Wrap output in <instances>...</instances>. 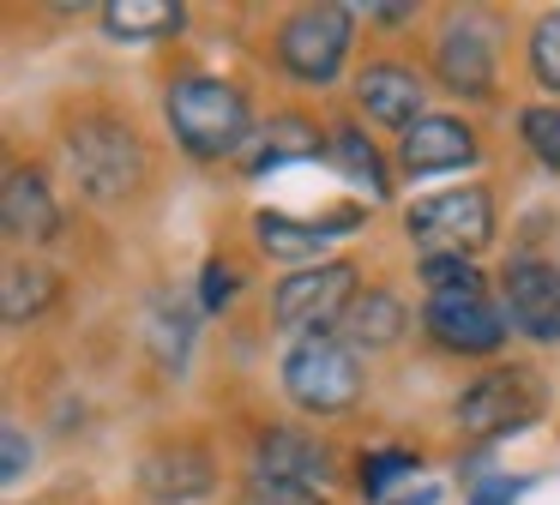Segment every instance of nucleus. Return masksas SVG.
<instances>
[{"label": "nucleus", "instance_id": "nucleus-30", "mask_svg": "<svg viewBox=\"0 0 560 505\" xmlns=\"http://www.w3.org/2000/svg\"><path fill=\"white\" fill-rule=\"evenodd\" d=\"M0 457H7V463H0L7 488H13V481H25V469H31V439H25L19 427H7V439H0Z\"/></svg>", "mask_w": 560, "mask_h": 505}, {"label": "nucleus", "instance_id": "nucleus-21", "mask_svg": "<svg viewBox=\"0 0 560 505\" xmlns=\"http://www.w3.org/2000/svg\"><path fill=\"white\" fill-rule=\"evenodd\" d=\"M331 156H338L343 180L350 187H362L368 199H392V175H386V156H380V144L368 139V127H355V120H331Z\"/></svg>", "mask_w": 560, "mask_h": 505}, {"label": "nucleus", "instance_id": "nucleus-9", "mask_svg": "<svg viewBox=\"0 0 560 505\" xmlns=\"http://www.w3.org/2000/svg\"><path fill=\"white\" fill-rule=\"evenodd\" d=\"M500 307L512 331L530 343H560V265L548 259H512L500 277Z\"/></svg>", "mask_w": 560, "mask_h": 505}, {"label": "nucleus", "instance_id": "nucleus-28", "mask_svg": "<svg viewBox=\"0 0 560 505\" xmlns=\"http://www.w3.org/2000/svg\"><path fill=\"white\" fill-rule=\"evenodd\" d=\"M524 488H530V481H518V475H476L470 481V505H518Z\"/></svg>", "mask_w": 560, "mask_h": 505}, {"label": "nucleus", "instance_id": "nucleus-8", "mask_svg": "<svg viewBox=\"0 0 560 505\" xmlns=\"http://www.w3.org/2000/svg\"><path fill=\"white\" fill-rule=\"evenodd\" d=\"M422 325L440 349L452 355H494L506 343L512 319L506 307L488 301V289H452V295H428L422 301Z\"/></svg>", "mask_w": 560, "mask_h": 505}, {"label": "nucleus", "instance_id": "nucleus-13", "mask_svg": "<svg viewBox=\"0 0 560 505\" xmlns=\"http://www.w3.org/2000/svg\"><path fill=\"white\" fill-rule=\"evenodd\" d=\"M355 103L368 108L374 127H392L404 139L422 120V72L404 67V60H368L355 72Z\"/></svg>", "mask_w": 560, "mask_h": 505}, {"label": "nucleus", "instance_id": "nucleus-17", "mask_svg": "<svg viewBox=\"0 0 560 505\" xmlns=\"http://www.w3.org/2000/svg\"><path fill=\"white\" fill-rule=\"evenodd\" d=\"M362 223V211H338V216H326V223H295V216H278V211H259L254 216V240L271 252V259H283V265H326V247H331V235H350V228Z\"/></svg>", "mask_w": 560, "mask_h": 505}, {"label": "nucleus", "instance_id": "nucleus-12", "mask_svg": "<svg viewBox=\"0 0 560 505\" xmlns=\"http://www.w3.org/2000/svg\"><path fill=\"white\" fill-rule=\"evenodd\" d=\"M139 488H145L151 505H194L218 488V469H211V451L194 439L158 445V451L139 463Z\"/></svg>", "mask_w": 560, "mask_h": 505}, {"label": "nucleus", "instance_id": "nucleus-10", "mask_svg": "<svg viewBox=\"0 0 560 505\" xmlns=\"http://www.w3.org/2000/svg\"><path fill=\"white\" fill-rule=\"evenodd\" d=\"M434 79L446 84L452 96H470V103L494 91V31H488L476 12L446 19V31H440V43H434Z\"/></svg>", "mask_w": 560, "mask_h": 505}, {"label": "nucleus", "instance_id": "nucleus-15", "mask_svg": "<svg viewBox=\"0 0 560 505\" xmlns=\"http://www.w3.org/2000/svg\"><path fill=\"white\" fill-rule=\"evenodd\" d=\"M326 151H331V120L319 127L314 115H295V108L290 115H271L254 139V156H247V180H266L290 163H319Z\"/></svg>", "mask_w": 560, "mask_h": 505}, {"label": "nucleus", "instance_id": "nucleus-26", "mask_svg": "<svg viewBox=\"0 0 560 505\" xmlns=\"http://www.w3.org/2000/svg\"><path fill=\"white\" fill-rule=\"evenodd\" d=\"M422 289L428 295H452V289H488L464 252H422Z\"/></svg>", "mask_w": 560, "mask_h": 505}, {"label": "nucleus", "instance_id": "nucleus-20", "mask_svg": "<svg viewBox=\"0 0 560 505\" xmlns=\"http://www.w3.org/2000/svg\"><path fill=\"white\" fill-rule=\"evenodd\" d=\"M97 19H103V31H109L115 43H158V36H182L187 31L182 0H109Z\"/></svg>", "mask_w": 560, "mask_h": 505}, {"label": "nucleus", "instance_id": "nucleus-22", "mask_svg": "<svg viewBox=\"0 0 560 505\" xmlns=\"http://www.w3.org/2000/svg\"><path fill=\"white\" fill-rule=\"evenodd\" d=\"M194 331H199L194 307H182V301H158V307H151V349H158V361H163L170 373H182V367H187Z\"/></svg>", "mask_w": 560, "mask_h": 505}, {"label": "nucleus", "instance_id": "nucleus-1", "mask_svg": "<svg viewBox=\"0 0 560 505\" xmlns=\"http://www.w3.org/2000/svg\"><path fill=\"white\" fill-rule=\"evenodd\" d=\"M163 115H170V132L194 163H223L235 156L247 139H259L254 108L235 91L230 79H211V72H182V79L163 91Z\"/></svg>", "mask_w": 560, "mask_h": 505}, {"label": "nucleus", "instance_id": "nucleus-2", "mask_svg": "<svg viewBox=\"0 0 560 505\" xmlns=\"http://www.w3.org/2000/svg\"><path fill=\"white\" fill-rule=\"evenodd\" d=\"M67 156H73V168H79V187L103 204L133 199L151 175L145 139H139L121 115H103V108H91V115H79L73 127H67Z\"/></svg>", "mask_w": 560, "mask_h": 505}, {"label": "nucleus", "instance_id": "nucleus-24", "mask_svg": "<svg viewBox=\"0 0 560 505\" xmlns=\"http://www.w3.org/2000/svg\"><path fill=\"white\" fill-rule=\"evenodd\" d=\"M518 139L548 175H560V103H530L518 108Z\"/></svg>", "mask_w": 560, "mask_h": 505}, {"label": "nucleus", "instance_id": "nucleus-23", "mask_svg": "<svg viewBox=\"0 0 560 505\" xmlns=\"http://www.w3.org/2000/svg\"><path fill=\"white\" fill-rule=\"evenodd\" d=\"M416 463H422V457L404 451V445H380V451H362V457H355V488H362L368 500L386 505L392 481H410V475H416Z\"/></svg>", "mask_w": 560, "mask_h": 505}, {"label": "nucleus", "instance_id": "nucleus-25", "mask_svg": "<svg viewBox=\"0 0 560 505\" xmlns=\"http://www.w3.org/2000/svg\"><path fill=\"white\" fill-rule=\"evenodd\" d=\"M524 60H530V79L542 84L548 96H560V12H542V19H536Z\"/></svg>", "mask_w": 560, "mask_h": 505}, {"label": "nucleus", "instance_id": "nucleus-19", "mask_svg": "<svg viewBox=\"0 0 560 505\" xmlns=\"http://www.w3.org/2000/svg\"><path fill=\"white\" fill-rule=\"evenodd\" d=\"M61 301V277L37 259H13L0 271V319L7 325H37Z\"/></svg>", "mask_w": 560, "mask_h": 505}, {"label": "nucleus", "instance_id": "nucleus-4", "mask_svg": "<svg viewBox=\"0 0 560 505\" xmlns=\"http://www.w3.org/2000/svg\"><path fill=\"white\" fill-rule=\"evenodd\" d=\"M355 295H362V277L350 259H326V265H302V271H283L271 289V325L295 337H331L343 331Z\"/></svg>", "mask_w": 560, "mask_h": 505}, {"label": "nucleus", "instance_id": "nucleus-6", "mask_svg": "<svg viewBox=\"0 0 560 505\" xmlns=\"http://www.w3.org/2000/svg\"><path fill=\"white\" fill-rule=\"evenodd\" d=\"M350 36H355V12L350 7H302L278 24V67L295 84H338L343 60H350Z\"/></svg>", "mask_w": 560, "mask_h": 505}, {"label": "nucleus", "instance_id": "nucleus-16", "mask_svg": "<svg viewBox=\"0 0 560 505\" xmlns=\"http://www.w3.org/2000/svg\"><path fill=\"white\" fill-rule=\"evenodd\" d=\"M476 163V132L458 115H422L398 139V168L404 175H446V168Z\"/></svg>", "mask_w": 560, "mask_h": 505}, {"label": "nucleus", "instance_id": "nucleus-14", "mask_svg": "<svg viewBox=\"0 0 560 505\" xmlns=\"http://www.w3.org/2000/svg\"><path fill=\"white\" fill-rule=\"evenodd\" d=\"M0 223H7L13 240H31V247L61 235V204H55L43 168H31V163L7 168V180H0Z\"/></svg>", "mask_w": 560, "mask_h": 505}, {"label": "nucleus", "instance_id": "nucleus-5", "mask_svg": "<svg viewBox=\"0 0 560 505\" xmlns=\"http://www.w3.org/2000/svg\"><path fill=\"white\" fill-rule=\"evenodd\" d=\"M542 415V385L530 367H488L452 397V421L470 439H506Z\"/></svg>", "mask_w": 560, "mask_h": 505}, {"label": "nucleus", "instance_id": "nucleus-29", "mask_svg": "<svg viewBox=\"0 0 560 505\" xmlns=\"http://www.w3.org/2000/svg\"><path fill=\"white\" fill-rule=\"evenodd\" d=\"M242 505H331L326 493H307V488H271V481H247V500Z\"/></svg>", "mask_w": 560, "mask_h": 505}, {"label": "nucleus", "instance_id": "nucleus-27", "mask_svg": "<svg viewBox=\"0 0 560 505\" xmlns=\"http://www.w3.org/2000/svg\"><path fill=\"white\" fill-rule=\"evenodd\" d=\"M235 289H242V271L230 259H206V271H199V313H223L235 301Z\"/></svg>", "mask_w": 560, "mask_h": 505}, {"label": "nucleus", "instance_id": "nucleus-11", "mask_svg": "<svg viewBox=\"0 0 560 505\" xmlns=\"http://www.w3.org/2000/svg\"><path fill=\"white\" fill-rule=\"evenodd\" d=\"M254 481L326 493V481H331V451L319 445V433H307V427H266V433L254 439Z\"/></svg>", "mask_w": 560, "mask_h": 505}, {"label": "nucleus", "instance_id": "nucleus-3", "mask_svg": "<svg viewBox=\"0 0 560 505\" xmlns=\"http://www.w3.org/2000/svg\"><path fill=\"white\" fill-rule=\"evenodd\" d=\"M283 391H290L295 409L331 421V415H350L368 391V373H362V349H350L338 331L331 337H295L283 349Z\"/></svg>", "mask_w": 560, "mask_h": 505}, {"label": "nucleus", "instance_id": "nucleus-31", "mask_svg": "<svg viewBox=\"0 0 560 505\" xmlns=\"http://www.w3.org/2000/svg\"><path fill=\"white\" fill-rule=\"evenodd\" d=\"M368 24H386V31H398V24H416V7H368Z\"/></svg>", "mask_w": 560, "mask_h": 505}, {"label": "nucleus", "instance_id": "nucleus-18", "mask_svg": "<svg viewBox=\"0 0 560 505\" xmlns=\"http://www.w3.org/2000/svg\"><path fill=\"white\" fill-rule=\"evenodd\" d=\"M404 331H410V307H404L392 289H362V295H355V307H350V319H343V343L362 349V355L392 349Z\"/></svg>", "mask_w": 560, "mask_h": 505}, {"label": "nucleus", "instance_id": "nucleus-7", "mask_svg": "<svg viewBox=\"0 0 560 505\" xmlns=\"http://www.w3.org/2000/svg\"><path fill=\"white\" fill-rule=\"evenodd\" d=\"M404 235L422 240L428 252H482L494 240V199L488 187H446V192H428L404 211Z\"/></svg>", "mask_w": 560, "mask_h": 505}, {"label": "nucleus", "instance_id": "nucleus-32", "mask_svg": "<svg viewBox=\"0 0 560 505\" xmlns=\"http://www.w3.org/2000/svg\"><path fill=\"white\" fill-rule=\"evenodd\" d=\"M386 505H440V488H434V481H422L416 493H398V500H386Z\"/></svg>", "mask_w": 560, "mask_h": 505}]
</instances>
